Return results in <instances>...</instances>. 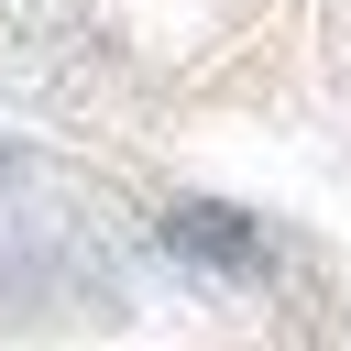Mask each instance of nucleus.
<instances>
[{"label": "nucleus", "mask_w": 351, "mask_h": 351, "mask_svg": "<svg viewBox=\"0 0 351 351\" xmlns=\"http://www.w3.org/2000/svg\"><path fill=\"white\" fill-rule=\"evenodd\" d=\"M165 252L197 263V274H263V230L241 208H219V197H176L165 208Z\"/></svg>", "instance_id": "obj_1"}]
</instances>
